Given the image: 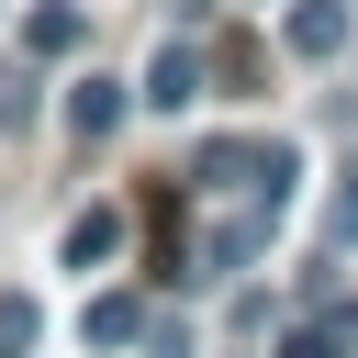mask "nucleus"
I'll return each instance as SVG.
<instances>
[{
  "label": "nucleus",
  "mask_w": 358,
  "mask_h": 358,
  "mask_svg": "<svg viewBox=\"0 0 358 358\" xmlns=\"http://www.w3.org/2000/svg\"><path fill=\"white\" fill-rule=\"evenodd\" d=\"M201 67H213V78H235V90H246V78H257V45H246V34H224V45H213V56H201Z\"/></svg>",
  "instance_id": "nucleus-9"
},
{
  "label": "nucleus",
  "mask_w": 358,
  "mask_h": 358,
  "mask_svg": "<svg viewBox=\"0 0 358 358\" xmlns=\"http://www.w3.org/2000/svg\"><path fill=\"white\" fill-rule=\"evenodd\" d=\"M112 246H123V213H78L67 224V268H101Z\"/></svg>",
  "instance_id": "nucleus-8"
},
{
  "label": "nucleus",
  "mask_w": 358,
  "mask_h": 358,
  "mask_svg": "<svg viewBox=\"0 0 358 358\" xmlns=\"http://www.w3.org/2000/svg\"><path fill=\"white\" fill-rule=\"evenodd\" d=\"M324 235H336V246H347V235H358V168H347V179H336V201H324Z\"/></svg>",
  "instance_id": "nucleus-12"
},
{
  "label": "nucleus",
  "mask_w": 358,
  "mask_h": 358,
  "mask_svg": "<svg viewBox=\"0 0 358 358\" xmlns=\"http://www.w3.org/2000/svg\"><path fill=\"white\" fill-rule=\"evenodd\" d=\"M280 45H291L302 67H336V56L358 45V11H347V0H291V11H280Z\"/></svg>",
  "instance_id": "nucleus-2"
},
{
  "label": "nucleus",
  "mask_w": 358,
  "mask_h": 358,
  "mask_svg": "<svg viewBox=\"0 0 358 358\" xmlns=\"http://www.w3.org/2000/svg\"><path fill=\"white\" fill-rule=\"evenodd\" d=\"M280 358H358V302H347V291L302 302V313L280 324Z\"/></svg>",
  "instance_id": "nucleus-3"
},
{
  "label": "nucleus",
  "mask_w": 358,
  "mask_h": 358,
  "mask_svg": "<svg viewBox=\"0 0 358 358\" xmlns=\"http://www.w3.org/2000/svg\"><path fill=\"white\" fill-rule=\"evenodd\" d=\"M268 224H280V201H268V190H235V213H213V224H201V268H257Z\"/></svg>",
  "instance_id": "nucleus-1"
},
{
  "label": "nucleus",
  "mask_w": 358,
  "mask_h": 358,
  "mask_svg": "<svg viewBox=\"0 0 358 358\" xmlns=\"http://www.w3.org/2000/svg\"><path fill=\"white\" fill-rule=\"evenodd\" d=\"M78 336H90V347H134V336H145V291H101V302L78 313Z\"/></svg>",
  "instance_id": "nucleus-5"
},
{
  "label": "nucleus",
  "mask_w": 358,
  "mask_h": 358,
  "mask_svg": "<svg viewBox=\"0 0 358 358\" xmlns=\"http://www.w3.org/2000/svg\"><path fill=\"white\" fill-rule=\"evenodd\" d=\"M67 123H78V145H101V134L123 123V78H78V90H67Z\"/></svg>",
  "instance_id": "nucleus-6"
},
{
  "label": "nucleus",
  "mask_w": 358,
  "mask_h": 358,
  "mask_svg": "<svg viewBox=\"0 0 358 358\" xmlns=\"http://www.w3.org/2000/svg\"><path fill=\"white\" fill-rule=\"evenodd\" d=\"M34 324H45V313H34L22 291H11V302H0V358H22V347H34Z\"/></svg>",
  "instance_id": "nucleus-10"
},
{
  "label": "nucleus",
  "mask_w": 358,
  "mask_h": 358,
  "mask_svg": "<svg viewBox=\"0 0 358 358\" xmlns=\"http://www.w3.org/2000/svg\"><path fill=\"white\" fill-rule=\"evenodd\" d=\"M78 34H90V22H78L67 0H45V11L22 22V45H34V67H45V56H78Z\"/></svg>",
  "instance_id": "nucleus-7"
},
{
  "label": "nucleus",
  "mask_w": 358,
  "mask_h": 358,
  "mask_svg": "<svg viewBox=\"0 0 358 358\" xmlns=\"http://www.w3.org/2000/svg\"><path fill=\"white\" fill-rule=\"evenodd\" d=\"M145 358H190V324L179 313H145Z\"/></svg>",
  "instance_id": "nucleus-11"
},
{
  "label": "nucleus",
  "mask_w": 358,
  "mask_h": 358,
  "mask_svg": "<svg viewBox=\"0 0 358 358\" xmlns=\"http://www.w3.org/2000/svg\"><path fill=\"white\" fill-rule=\"evenodd\" d=\"M201 78H213V67H201V45H157V67H145V112H190V101H201Z\"/></svg>",
  "instance_id": "nucleus-4"
}]
</instances>
